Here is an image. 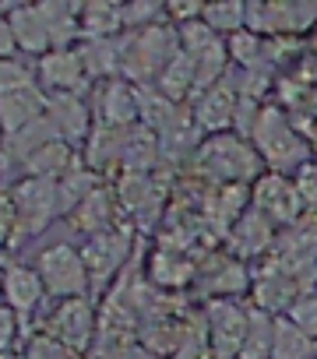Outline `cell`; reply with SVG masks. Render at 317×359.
Masks as SVG:
<instances>
[{
    "label": "cell",
    "mask_w": 317,
    "mask_h": 359,
    "mask_svg": "<svg viewBox=\"0 0 317 359\" xmlns=\"http://www.w3.org/2000/svg\"><path fill=\"white\" fill-rule=\"evenodd\" d=\"M303 334H310L313 341H317V292H306V296H299L296 303H292V310L285 313Z\"/></svg>",
    "instance_id": "484cf974"
},
{
    "label": "cell",
    "mask_w": 317,
    "mask_h": 359,
    "mask_svg": "<svg viewBox=\"0 0 317 359\" xmlns=\"http://www.w3.org/2000/svg\"><path fill=\"white\" fill-rule=\"evenodd\" d=\"M18 236V208L15 198L0 191V243H11Z\"/></svg>",
    "instance_id": "f1b7e54d"
},
{
    "label": "cell",
    "mask_w": 317,
    "mask_h": 359,
    "mask_svg": "<svg viewBox=\"0 0 317 359\" xmlns=\"http://www.w3.org/2000/svg\"><path fill=\"white\" fill-rule=\"evenodd\" d=\"M268 359H317V341L303 334L285 313L275 317V338H271V355Z\"/></svg>",
    "instance_id": "5bb4252c"
},
{
    "label": "cell",
    "mask_w": 317,
    "mask_h": 359,
    "mask_svg": "<svg viewBox=\"0 0 317 359\" xmlns=\"http://www.w3.org/2000/svg\"><path fill=\"white\" fill-rule=\"evenodd\" d=\"M46 99L50 95H43L36 85L0 99V130H4V137H11V134L25 130L29 123H36L39 116H46Z\"/></svg>",
    "instance_id": "30bf717a"
},
{
    "label": "cell",
    "mask_w": 317,
    "mask_h": 359,
    "mask_svg": "<svg viewBox=\"0 0 317 359\" xmlns=\"http://www.w3.org/2000/svg\"><path fill=\"white\" fill-rule=\"evenodd\" d=\"M254 205H257V212H271L275 219H296L299 208H303V194H299V187L289 184L282 172H271V176L257 180Z\"/></svg>",
    "instance_id": "9c48e42d"
},
{
    "label": "cell",
    "mask_w": 317,
    "mask_h": 359,
    "mask_svg": "<svg viewBox=\"0 0 317 359\" xmlns=\"http://www.w3.org/2000/svg\"><path fill=\"white\" fill-rule=\"evenodd\" d=\"M8 22H11V32H15V43L18 50L25 53H50L53 50V39H50V29H46V18L39 11V4H18L8 11Z\"/></svg>",
    "instance_id": "8fae6325"
},
{
    "label": "cell",
    "mask_w": 317,
    "mask_h": 359,
    "mask_svg": "<svg viewBox=\"0 0 317 359\" xmlns=\"http://www.w3.org/2000/svg\"><path fill=\"white\" fill-rule=\"evenodd\" d=\"M36 85V74L29 71V64L15 60V57H4L0 60V99L4 95H15L22 88H32Z\"/></svg>",
    "instance_id": "cb8c5ba5"
},
{
    "label": "cell",
    "mask_w": 317,
    "mask_h": 359,
    "mask_svg": "<svg viewBox=\"0 0 317 359\" xmlns=\"http://www.w3.org/2000/svg\"><path fill=\"white\" fill-rule=\"evenodd\" d=\"M233 113H236V102H233V95L226 92V85H219V88H212V92L205 95V102H201V109H198V116H201V123H205V127H212V130H219V127H226V123L233 120Z\"/></svg>",
    "instance_id": "44dd1931"
},
{
    "label": "cell",
    "mask_w": 317,
    "mask_h": 359,
    "mask_svg": "<svg viewBox=\"0 0 317 359\" xmlns=\"http://www.w3.org/2000/svg\"><path fill=\"white\" fill-rule=\"evenodd\" d=\"M92 331H95V317H92V306L85 296L78 299H60L53 306V313L46 317V334L53 341H60L64 348H71L74 355L88 348L92 341Z\"/></svg>",
    "instance_id": "5b68a950"
},
{
    "label": "cell",
    "mask_w": 317,
    "mask_h": 359,
    "mask_svg": "<svg viewBox=\"0 0 317 359\" xmlns=\"http://www.w3.org/2000/svg\"><path fill=\"white\" fill-rule=\"evenodd\" d=\"M254 141L261 148V155L275 165V169H289L303 162V141L299 134L285 123L282 109H261V116L254 120Z\"/></svg>",
    "instance_id": "277c9868"
},
{
    "label": "cell",
    "mask_w": 317,
    "mask_h": 359,
    "mask_svg": "<svg viewBox=\"0 0 317 359\" xmlns=\"http://www.w3.org/2000/svg\"><path fill=\"white\" fill-rule=\"evenodd\" d=\"M271 338H275V317L264 313V310H250L240 359H268L271 355Z\"/></svg>",
    "instance_id": "e0dca14e"
},
{
    "label": "cell",
    "mask_w": 317,
    "mask_h": 359,
    "mask_svg": "<svg viewBox=\"0 0 317 359\" xmlns=\"http://www.w3.org/2000/svg\"><path fill=\"white\" fill-rule=\"evenodd\" d=\"M15 338H18V313L4 303L0 306V355L15 345Z\"/></svg>",
    "instance_id": "f546056e"
},
{
    "label": "cell",
    "mask_w": 317,
    "mask_h": 359,
    "mask_svg": "<svg viewBox=\"0 0 317 359\" xmlns=\"http://www.w3.org/2000/svg\"><path fill=\"white\" fill-rule=\"evenodd\" d=\"M102 120L109 123V127H123V123H130L134 120V113H137V95L127 88V85H109L106 92H102Z\"/></svg>",
    "instance_id": "d6986e66"
},
{
    "label": "cell",
    "mask_w": 317,
    "mask_h": 359,
    "mask_svg": "<svg viewBox=\"0 0 317 359\" xmlns=\"http://www.w3.org/2000/svg\"><path fill=\"white\" fill-rule=\"evenodd\" d=\"M15 208H18V236H36L43 233L53 215L64 208L60 205V187L53 180H43V176H29L15 187Z\"/></svg>",
    "instance_id": "7a4b0ae2"
},
{
    "label": "cell",
    "mask_w": 317,
    "mask_h": 359,
    "mask_svg": "<svg viewBox=\"0 0 317 359\" xmlns=\"http://www.w3.org/2000/svg\"><path fill=\"white\" fill-rule=\"evenodd\" d=\"M0 292H4V303L25 317V313H36L46 299V285L39 278L36 268H25V264H15L4 271V282H0Z\"/></svg>",
    "instance_id": "52a82bcc"
},
{
    "label": "cell",
    "mask_w": 317,
    "mask_h": 359,
    "mask_svg": "<svg viewBox=\"0 0 317 359\" xmlns=\"http://www.w3.org/2000/svg\"><path fill=\"white\" fill-rule=\"evenodd\" d=\"M233 233H236L243 254H261V250L271 243V222H268L264 212H247V215L236 222Z\"/></svg>",
    "instance_id": "ac0fdd59"
},
{
    "label": "cell",
    "mask_w": 317,
    "mask_h": 359,
    "mask_svg": "<svg viewBox=\"0 0 317 359\" xmlns=\"http://www.w3.org/2000/svg\"><path fill=\"white\" fill-rule=\"evenodd\" d=\"M39 81L53 95H78L88 85V67L81 60V50H50L39 60Z\"/></svg>",
    "instance_id": "8992f818"
},
{
    "label": "cell",
    "mask_w": 317,
    "mask_h": 359,
    "mask_svg": "<svg viewBox=\"0 0 317 359\" xmlns=\"http://www.w3.org/2000/svg\"><path fill=\"white\" fill-rule=\"evenodd\" d=\"M0 137H4V130H0Z\"/></svg>",
    "instance_id": "1f68e13d"
},
{
    "label": "cell",
    "mask_w": 317,
    "mask_h": 359,
    "mask_svg": "<svg viewBox=\"0 0 317 359\" xmlns=\"http://www.w3.org/2000/svg\"><path fill=\"white\" fill-rule=\"evenodd\" d=\"M46 116L53 120L60 141H81L88 134V109L78 95H50L46 99Z\"/></svg>",
    "instance_id": "7c38bea8"
},
{
    "label": "cell",
    "mask_w": 317,
    "mask_h": 359,
    "mask_svg": "<svg viewBox=\"0 0 317 359\" xmlns=\"http://www.w3.org/2000/svg\"><path fill=\"white\" fill-rule=\"evenodd\" d=\"M25 169L32 172V176H43V180H57V176H67L71 169H74V148L67 144V141H50V144H43L36 155H29L25 158Z\"/></svg>",
    "instance_id": "9a60e30c"
},
{
    "label": "cell",
    "mask_w": 317,
    "mask_h": 359,
    "mask_svg": "<svg viewBox=\"0 0 317 359\" xmlns=\"http://www.w3.org/2000/svg\"><path fill=\"white\" fill-rule=\"evenodd\" d=\"M22 359H74V352L71 348H64L60 341H53L50 334H43V338H36L29 348H25V355Z\"/></svg>",
    "instance_id": "83f0119b"
},
{
    "label": "cell",
    "mask_w": 317,
    "mask_h": 359,
    "mask_svg": "<svg viewBox=\"0 0 317 359\" xmlns=\"http://www.w3.org/2000/svg\"><path fill=\"white\" fill-rule=\"evenodd\" d=\"M151 264H155V268L163 264V271H151V278H155V282H163V285H184V282L191 278V264H184V261L173 264V257H170L166 250H163V254H155Z\"/></svg>",
    "instance_id": "4316f807"
},
{
    "label": "cell",
    "mask_w": 317,
    "mask_h": 359,
    "mask_svg": "<svg viewBox=\"0 0 317 359\" xmlns=\"http://www.w3.org/2000/svg\"><path fill=\"white\" fill-rule=\"evenodd\" d=\"M4 11H11V8H0V60L11 57V53L18 50L15 32H11V22H8V15H4Z\"/></svg>",
    "instance_id": "4dcf8cb0"
},
{
    "label": "cell",
    "mask_w": 317,
    "mask_h": 359,
    "mask_svg": "<svg viewBox=\"0 0 317 359\" xmlns=\"http://www.w3.org/2000/svg\"><path fill=\"white\" fill-rule=\"evenodd\" d=\"M39 11L46 18L53 50H67L71 36L81 29V8H71V4H39Z\"/></svg>",
    "instance_id": "2e32d148"
},
{
    "label": "cell",
    "mask_w": 317,
    "mask_h": 359,
    "mask_svg": "<svg viewBox=\"0 0 317 359\" xmlns=\"http://www.w3.org/2000/svg\"><path fill=\"white\" fill-rule=\"evenodd\" d=\"M81 257H85L88 278H95V285H99V282H106V278L123 264V257H127V243H123V236L99 233V236H92V243L81 250Z\"/></svg>",
    "instance_id": "4fadbf2b"
},
{
    "label": "cell",
    "mask_w": 317,
    "mask_h": 359,
    "mask_svg": "<svg viewBox=\"0 0 317 359\" xmlns=\"http://www.w3.org/2000/svg\"><path fill=\"white\" fill-rule=\"evenodd\" d=\"M257 158L261 155L247 141H240L233 134H215L201 148V165L215 180H229V184H243V180H250L257 172V165H261Z\"/></svg>",
    "instance_id": "3957f363"
},
{
    "label": "cell",
    "mask_w": 317,
    "mask_h": 359,
    "mask_svg": "<svg viewBox=\"0 0 317 359\" xmlns=\"http://www.w3.org/2000/svg\"><path fill=\"white\" fill-rule=\"evenodd\" d=\"M120 25H123V8H116V4H85L81 8V29L92 39H99V36L106 39Z\"/></svg>",
    "instance_id": "ffe728a7"
},
{
    "label": "cell",
    "mask_w": 317,
    "mask_h": 359,
    "mask_svg": "<svg viewBox=\"0 0 317 359\" xmlns=\"http://www.w3.org/2000/svg\"><path fill=\"white\" fill-rule=\"evenodd\" d=\"M201 22L212 29V32H240V25L247 22V4H236V0H229V4H208Z\"/></svg>",
    "instance_id": "7402d4cb"
},
{
    "label": "cell",
    "mask_w": 317,
    "mask_h": 359,
    "mask_svg": "<svg viewBox=\"0 0 317 359\" xmlns=\"http://www.w3.org/2000/svg\"><path fill=\"white\" fill-rule=\"evenodd\" d=\"M74 226L78 229H88V233H102L106 229V222H109V198L102 194V191H95V194H88L78 208H74Z\"/></svg>",
    "instance_id": "603a6c76"
},
{
    "label": "cell",
    "mask_w": 317,
    "mask_h": 359,
    "mask_svg": "<svg viewBox=\"0 0 317 359\" xmlns=\"http://www.w3.org/2000/svg\"><path fill=\"white\" fill-rule=\"evenodd\" d=\"M36 271L46 285V296H53V299H78L88 292V282H92L85 257L71 243H53V247L39 250Z\"/></svg>",
    "instance_id": "6da1fadb"
},
{
    "label": "cell",
    "mask_w": 317,
    "mask_h": 359,
    "mask_svg": "<svg viewBox=\"0 0 317 359\" xmlns=\"http://www.w3.org/2000/svg\"><path fill=\"white\" fill-rule=\"evenodd\" d=\"M226 53H229L233 60H240V64H247V67H250V64H254L264 50H261V39H257L250 29H240V32H233V36H229Z\"/></svg>",
    "instance_id": "d4e9b609"
},
{
    "label": "cell",
    "mask_w": 317,
    "mask_h": 359,
    "mask_svg": "<svg viewBox=\"0 0 317 359\" xmlns=\"http://www.w3.org/2000/svg\"><path fill=\"white\" fill-rule=\"evenodd\" d=\"M247 320H250V313L240 310L236 303H229V299L212 303V341H215L222 359H229V355L240 359V348L247 338Z\"/></svg>",
    "instance_id": "ba28073f"
}]
</instances>
